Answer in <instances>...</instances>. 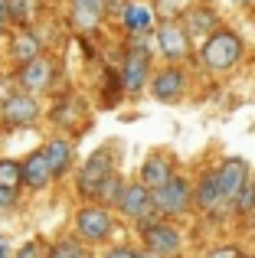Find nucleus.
<instances>
[{
    "label": "nucleus",
    "mask_w": 255,
    "mask_h": 258,
    "mask_svg": "<svg viewBox=\"0 0 255 258\" xmlns=\"http://www.w3.org/2000/svg\"><path fill=\"white\" fill-rule=\"evenodd\" d=\"M173 176H177V173H173V160L164 157V154H154V157H147L144 167H141V183H144V186H151V189L170 183Z\"/></svg>",
    "instance_id": "17"
},
{
    "label": "nucleus",
    "mask_w": 255,
    "mask_h": 258,
    "mask_svg": "<svg viewBox=\"0 0 255 258\" xmlns=\"http://www.w3.org/2000/svg\"><path fill=\"white\" fill-rule=\"evenodd\" d=\"M121 23H124V30L131 33V36H144V33H151V26H154V13L147 10V7H141V4H128L124 13H121Z\"/></svg>",
    "instance_id": "20"
},
{
    "label": "nucleus",
    "mask_w": 255,
    "mask_h": 258,
    "mask_svg": "<svg viewBox=\"0 0 255 258\" xmlns=\"http://www.w3.org/2000/svg\"><path fill=\"white\" fill-rule=\"evenodd\" d=\"M138 258H164V255H157V252H151V248H144V252H138Z\"/></svg>",
    "instance_id": "35"
},
{
    "label": "nucleus",
    "mask_w": 255,
    "mask_h": 258,
    "mask_svg": "<svg viewBox=\"0 0 255 258\" xmlns=\"http://www.w3.org/2000/svg\"><path fill=\"white\" fill-rule=\"evenodd\" d=\"M98 20H102V13H98V10H89V7H79V4H72L69 26H72L76 33H95Z\"/></svg>",
    "instance_id": "21"
},
{
    "label": "nucleus",
    "mask_w": 255,
    "mask_h": 258,
    "mask_svg": "<svg viewBox=\"0 0 255 258\" xmlns=\"http://www.w3.org/2000/svg\"><path fill=\"white\" fill-rule=\"evenodd\" d=\"M13 20V13H10V0H0V33L7 30V23Z\"/></svg>",
    "instance_id": "31"
},
{
    "label": "nucleus",
    "mask_w": 255,
    "mask_h": 258,
    "mask_svg": "<svg viewBox=\"0 0 255 258\" xmlns=\"http://www.w3.org/2000/svg\"><path fill=\"white\" fill-rule=\"evenodd\" d=\"M183 26H186L190 36H213V33L219 30V17H216L213 7L197 4V7H190V10L183 13Z\"/></svg>",
    "instance_id": "16"
},
{
    "label": "nucleus",
    "mask_w": 255,
    "mask_h": 258,
    "mask_svg": "<svg viewBox=\"0 0 255 258\" xmlns=\"http://www.w3.org/2000/svg\"><path fill=\"white\" fill-rule=\"evenodd\" d=\"M232 209H236L239 216H252L255 213V183L249 180L242 189H239V196L232 200Z\"/></svg>",
    "instance_id": "25"
},
{
    "label": "nucleus",
    "mask_w": 255,
    "mask_h": 258,
    "mask_svg": "<svg viewBox=\"0 0 255 258\" xmlns=\"http://www.w3.org/2000/svg\"><path fill=\"white\" fill-rule=\"evenodd\" d=\"M245 43L239 39V33L232 30H216L213 36H206L203 49H200V59L210 72H229L242 62Z\"/></svg>",
    "instance_id": "1"
},
{
    "label": "nucleus",
    "mask_w": 255,
    "mask_h": 258,
    "mask_svg": "<svg viewBox=\"0 0 255 258\" xmlns=\"http://www.w3.org/2000/svg\"><path fill=\"white\" fill-rule=\"evenodd\" d=\"M111 173H115V154H111L108 147H102V151H95L89 160H85L82 173H79V193L89 196V200H95L98 186H102Z\"/></svg>",
    "instance_id": "3"
},
{
    "label": "nucleus",
    "mask_w": 255,
    "mask_h": 258,
    "mask_svg": "<svg viewBox=\"0 0 255 258\" xmlns=\"http://www.w3.org/2000/svg\"><path fill=\"white\" fill-rule=\"evenodd\" d=\"M236 4H239V7H249V4H255V0H236Z\"/></svg>",
    "instance_id": "37"
},
{
    "label": "nucleus",
    "mask_w": 255,
    "mask_h": 258,
    "mask_svg": "<svg viewBox=\"0 0 255 258\" xmlns=\"http://www.w3.org/2000/svg\"><path fill=\"white\" fill-rule=\"evenodd\" d=\"M216 180H219V186H223V196L232 203L239 196V189L249 183V160L226 157L223 164H219V170H216Z\"/></svg>",
    "instance_id": "12"
},
{
    "label": "nucleus",
    "mask_w": 255,
    "mask_h": 258,
    "mask_svg": "<svg viewBox=\"0 0 255 258\" xmlns=\"http://www.w3.org/2000/svg\"><path fill=\"white\" fill-rule=\"evenodd\" d=\"M72 4H79V7H89V10L105 13V0H72Z\"/></svg>",
    "instance_id": "34"
},
{
    "label": "nucleus",
    "mask_w": 255,
    "mask_h": 258,
    "mask_svg": "<svg viewBox=\"0 0 255 258\" xmlns=\"http://www.w3.org/2000/svg\"><path fill=\"white\" fill-rule=\"evenodd\" d=\"M105 258H138V252H134V248H128V245H118V248H111Z\"/></svg>",
    "instance_id": "32"
},
{
    "label": "nucleus",
    "mask_w": 255,
    "mask_h": 258,
    "mask_svg": "<svg viewBox=\"0 0 255 258\" xmlns=\"http://www.w3.org/2000/svg\"><path fill=\"white\" fill-rule=\"evenodd\" d=\"M186 88V76L177 69V66H170V69H160L157 76L151 79V95L157 101H177L180 95H183Z\"/></svg>",
    "instance_id": "14"
},
{
    "label": "nucleus",
    "mask_w": 255,
    "mask_h": 258,
    "mask_svg": "<svg viewBox=\"0 0 255 258\" xmlns=\"http://www.w3.org/2000/svg\"><path fill=\"white\" fill-rule=\"evenodd\" d=\"M13 98V88H10V79H0V108Z\"/></svg>",
    "instance_id": "33"
},
{
    "label": "nucleus",
    "mask_w": 255,
    "mask_h": 258,
    "mask_svg": "<svg viewBox=\"0 0 255 258\" xmlns=\"http://www.w3.org/2000/svg\"><path fill=\"white\" fill-rule=\"evenodd\" d=\"M52 176H56V173H52V167H49V160H46L43 151L26 154V160H23V186H30V189H46Z\"/></svg>",
    "instance_id": "15"
},
{
    "label": "nucleus",
    "mask_w": 255,
    "mask_h": 258,
    "mask_svg": "<svg viewBox=\"0 0 255 258\" xmlns=\"http://www.w3.org/2000/svg\"><path fill=\"white\" fill-rule=\"evenodd\" d=\"M193 203H197L200 213H206V216H219V213H226V206H232V203L223 196V186H219L216 173L200 176V183L193 186Z\"/></svg>",
    "instance_id": "11"
},
{
    "label": "nucleus",
    "mask_w": 255,
    "mask_h": 258,
    "mask_svg": "<svg viewBox=\"0 0 255 258\" xmlns=\"http://www.w3.org/2000/svg\"><path fill=\"white\" fill-rule=\"evenodd\" d=\"M10 13H13V23L26 26L36 13V0H10Z\"/></svg>",
    "instance_id": "27"
},
{
    "label": "nucleus",
    "mask_w": 255,
    "mask_h": 258,
    "mask_svg": "<svg viewBox=\"0 0 255 258\" xmlns=\"http://www.w3.org/2000/svg\"><path fill=\"white\" fill-rule=\"evenodd\" d=\"M49 258H92V255H89V248H82L79 239H66V242H59V245H52Z\"/></svg>",
    "instance_id": "24"
},
{
    "label": "nucleus",
    "mask_w": 255,
    "mask_h": 258,
    "mask_svg": "<svg viewBox=\"0 0 255 258\" xmlns=\"http://www.w3.org/2000/svg\"><path fill=\"white\" fill-rule=\"evenodd\" d=\"M121 92H124L121 72H108V76H105V85H102V105H115Z\"/></svg>",
    "instance_id": "26"
},
{
    "label": "nucleus",
    "mask_w": 255,
    "mask_h": 258,
    "mask_svg": "<svg viewBox=\"0 0 255 258\" xmlns=\"http://www.w3.org/2000/svg\"><path fill=\"white\" fill-rule=\"evenodd\" d=\"M141 239H144V248H151V252H157L164 258L180 252V232L164 219L160 222H154V219L141 222Z\"/></svg>",
    "instance_id": "6"
},
{
    "label": "nucleus",
    "mask_w": 255,
    "mask_h": 258,
    "mask_svg": "<svg viewBox=\"0 0 255 258\" xmlns=\"http://www.w3.org/2000/svg\"><path fill=\"white\" fill-rule=\"evenodd\" d=\"M118 209H121L128 219H134V222H147L154 213H157V206H154V189L144 186V183H128Z\"/></svg>",
    "instance_id": "8"
},
{
    "label": "nucleus",
    "mask_w": 255,
    "mask_h": 258,
    "mask_svg": "<svg viewBox=\"0 0 255 258\" xmlns=\"http://www.w3.org/2000/svg\"><path fill=\"white\" fill-rule=\"evenodd\" d=\"M0 183L4 186H20L23 183V164H17L10 157H0Z\"/></svg>",
    "instance_id": "23"
},
{
    "label": "nucleus",
    "mask_w": 255,
    "mask_h": 258,
    "mask_svg": "<svg viewBox=\"0 0 255 258\" xmlns=\"http://www.w3.org/2000/svg\"><path fill=\"white\" fill-rule=\"evenodd\" d=\"M10 56L17 59L20 66H23V62H33L36 56H43V43H39V36L33 30H26V26H23V30L10 39Z\"/></svg>",
    "instance_id": "19"
},
{
    "label": "nucleus",
    "mask_w": 255,
    "mask_h": 258,
    "mask_svg": "<svg viewBox=\"0 0 255 258\" xmlns=\"http://www.w3.org/2000/svg\"><path fill=\"white\" fill-rule=\"evenodd\" d=\"M0 258H10V252H7V245L0 242Z\"/></svg>",
    "instance_id": "36"
},
{
    "label": "nucleus",
    "mask_w": 255,
    "mask_h": 258,
    "mask_svg": "<svg viewBox=\"0 0 255 258\" xmlns=\"http://www.w3.org/2000/svg\"><path fill=\"white\" fill-rule=\"evenodd\" d=\"M154 206H157L160 216H183V213H190V206H193V186H190V180L173 176L170 183L157 186V189H154Z\"/></svg>",
    "instance_id": "2"
},
{
    "label": "nucleus",
    "mask_w": 255,
    "mask_h": 258,
    "mask_svg": "<svg viewBox=\"0 0 255 258\" xmlns=\"http://www.w3.org/2000/svg\"><path fill=\"white\" fill-rule=\"evenodd\" d=\"M111 229H115V222H111V216L105 213V206L98 203V206H85V209H79V216H76V235L82 242H105L111 235Z\"/></svg>",
    "instance_id": "5"
},
{
    "label": "nucleus",
    "mask_w": 255,
    "mask_h": 258,
    "mask_svg": "<svg viewBox=\"0 0 255 258\" xmlns=\"http://www.w3.org/2000/svg\"><path fill=\"white\" fill-rule=\"evenodd\" d=\"M190 33H186L183 23H173V20H167V23L157 26V49L160 56L167 59V62H183L186 56H190Z\"/></svg>",
    "instance_id": "4"
},
{
    "label": "nucleus",
    "mask_w": 255,
    "mask_h": 258,
    "mask_svg": "<svg viewBox=\"0 0 255 258\" xmlns=\"http://www.w3.org/2000/svg\"><path fill=\"white\" fill-rule=\"evenodd\" d=\"M206 258H242V252L236 245H216L213 252H206Z\"/></svg>",
    "instance_id": "30"
},
{
    "label": "nucleus",
    "mask_w": 255,
    "mask_h": 258,
    "mask_svg": "<svg viewBox=\"0 0 255 258\" xmlns=\"http://www.w3.org/2000/svg\"><path fill=\"white\" fill-rule=\"evenodd\" d=\"M13 206H17V186L0 183V209H13Z\"/></svg>",
    "instance_id": "29"
},
{
    "label": "nucleus",
    "mask_w": 255,
    "mask_h": 258,
    "mask_svg": "<svg viewBox=\"0 0 255 258\" xmlns=\"http://www.w3.org/2000/svg\"><path fill=\"white\" fill-rule=\"evenodd\" d=\"M36 118H39V101H36V95L23 92V88L13 92V98L0 108V121H4V127H30Z\"/></svg>",
    "instance_id": "7"
},
{
    "label": "nucleus",
    "mask_w": 255,
    "mask_h": 258,
    "mask_svg": "<svg viewBox=\"0 0 255 258\" xmlns=\"http://www.w3.org/2000/svg\"><path fill=\"white\" fill-rule=\"evenodd\" d=\"M52 121H56L62 131H72V134H82L85 127V101H79L76 95H66L62 101H56V108H52Z\"/></svg>",
    "instance_id": "13"
},
{
    "label": "nucleus",
    "mask_w": 255,
    "mask_h": 258,
    "mask_svg": "<svg viewBox=\"0 0 255 258\" xmlns=\"http://www.w3.org/2000/svg\"><path fill=\"white\" fill-rule=\"evenodd\" d=\"M17 258H43V242H39V239L23 242V245H20V252H17Z\"/></svg>",
    "instance_id": "28"
},
{
    "label": "nucleus",
    "mask_w": 255,
    "mask_h": 258,
    "mask_svg": "<svg viewBox=\"0 0 255 258\" xmlns=\"http://www.w3.org/2000/svg\"><path fill=\"white\" fill-rule=\"evenodd\" d=\"M43 154H46V160H49L52 173L62 176L72 167V154H76V151H72V141L69 138H49V141H46V147H43Z\"/></svg>",
    "instance_id": "18"
},
{
    "label": "nucleus",
    "mask_w": 255,
    "mask_h": 258,
    "mask_svg": "<svg viewBox=\"0 0 255 258\" xmlns=\"http://www.w3.org/2000/svg\"><path fill=\"white\" fill-rule=\"evenodd\" d=\"M147 79H151V52H147L144 46H134V49H128L124 66H121V82H124V92L138 95L141 88L147 85Z\"/></svg>",
    "instance_id": "10"
},
{
    "label": "nucleus",
    "mask_w": 255,
    "mask_h": 258,
    "mask_svg": "<svg viewBox=\"0 0 255 258\" xmlns=\"http://www.w3.org/2000/svg\"><path fill=\"white\" fill-rule=\"evenodd\" d=\"M121 193H124V183H121V176L118 173H111L108 180L98 186V193H95V200L102 203V206H118L121 203Z\"/></svg>",
    "instance_id": "22"
},
{
    "label": "nucleus",
    "mask_w": 255,
    "mask_h": 258,
    "mask_svg": "<svg viewBox=\"0 0 255 258\" xmlns=\"http://www.w3.org/2000/svg\"><path fill=\"white\" fill-rule=\"evenodd\" d=\"M52 79H56V66H52L46 56H36L33 62H23L20 72H17V85L23 88V92H30V95L49 92Z\"/></svg>",
    "instance_id": "9"
}]
</instances>
